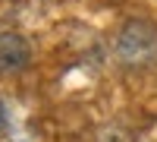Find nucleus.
Segmentation results:
<instances>
[{
	"label": "nucleus",
	"mask_w": 157,
	"mask_h": 142,
	"mask_svg": "<svg viewBox=\"0 0 157 142\" xmlns=\"http://www.w3.org/2000/svg\"><path fill=\"white\" fill-rule=\"evenodd\" d=\"M116 63L123 70H151L157 67V25L148 19H129L120 25L113 41Z\"/></svg>",
	"instance_id": "1"
},
{
	"label": "nucleus",
	"mask_w": 157,
	"mask_h": 142,
	"mask_svg": "<svg viewBox=\"0 0 157 142\" xmlns=\"http://www.w3.org/2000/svg\"><path fill=\"white\" fill-rule=\"evenodd\" d=\"M32 63V44L19 32H0V76H16L29 70Z\"/></svg>",
	"instance_id": "2"
},
{
	"label": "nucleus",
	"mask_w": 157,
	"mask_h": 142,
	"mask_svg": "<svg viewBox=\"0 0 157 142\" xmlns=\"http://www.w3.org/2000/svg\"><path fill=\"white\" fill-rule=\"evenodd\" d=\"M6 126H10V114H6V104L0 101V133H3Z\"/></svg>",
	"instance_id": "3"
}]
</instances>
